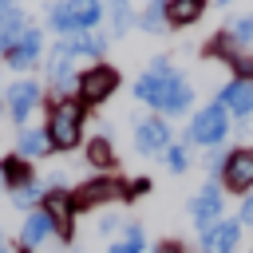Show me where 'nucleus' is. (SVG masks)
<instances>
[{
  "instance_id": "nucleus-5",
  "label": "nucleus",
  "mask_w": 253,
  "mask_h": 253,
  "mask_svg": "<svg viewBox=\"0 0 253 253\" xmlns=\"http://www.w3.org/2000/svg\"><path fill=\"white\" fill-rule=\"evenodd\" d=\"M75 87H79V99H83V103H103V99L115 95V87H119V71L107 67V63H95V67H87V71L75 79Z\"/></svg>"
},
{
  "instance_id": "nucleus-16",
  "label": "nucleus",
  "mask_w": 253,
  "mask_h": 253,
  "mask_svg": "<svg viewBox=\"0 0 253 253\" xmlns=\"http://www.w3.org/2000/svg\"><path fill=\"white\" fill-rule=\"evenodd\" d=\"M51 229H55V225H51V217H47L43 210H32V213H28V221H24V229H20V241H24V249L40 245V241H43Z\"/></svg>"
},
{
  "instance_id": "nucleus-3",
  "label": "nucleus",
  "mask_w": 253,
  "mask_h": 253,
  "mask_svg": "<svg viewBox=\"0 0 253 253\" xmlns=\"http://www.w3.org/2000/svg\"><path fill=\"white\" fill-rule=\"evenodd\" d=\"M99 16H103V4L99 0H67V4H55L51 8V28L59 36H71V32L95 28Z\"/></svg>"
},
{
  "instance_id": "nucleus-28",
  "label": "nucleus",
  "mask_w": 253,
  "mask_h": 253,
  "mask_svg": "<svg viewBox=\"0 0 253 253\" xmlns=\"http://www.w3.org/2000/svg\"><path fill=\"white\" fill-rule=\"evenodd\" d=\"M229 40H233V43H253V16H241V20L233 24Z\"/></svg>"
},
{
  "instance_id": "nucleus-21",
  "label": "nucleus",
  "mask_w": 253,
  "mask_h": 253,
  "mask_svg": "<svg viewBox=\"0 0 253 253\" xmlns=\"http://www.w3.org/2000/svg\"><path fill=\"white\" fill-rule=\"evenodd\" d=\"M43 194H47V190H43L40 182H32V178H28L24 186H16V190H12V202H16L20 210H32L36 202H43Z\"/></svg>"
},
{
  "instance_id": "nucleus-13",
  "label": "nucleus",
  "mask_w": 253,
  "mask_h": 253,
  "mask_svg": "<svg viewBox=\"0 0 253 253\" xmlns=\"http://www.w3.org/2000/svg\"><path fill=\"white\" fill-rule=\"evenodd\" d=\"M43 213L51 217V225L67 237L71 233V217H75V206H71V198L67 194H59V190H47L43 194Z\"/></svg>"
},
{
  "instance_id": "nucleus-2",
  "label": "nucleus",
  "mask_w": 253,
  "mask_h": 253,
  "mask_svg": "<svg viewBox=\"0 0 253 253\" xmlns=\"http://www.w3.org/2000/svg\"><path fill=\"white\" fill-rule=\"evenodd\" d=\"M43 130H47V142L55 150H71L79 142V130H83V103L79 99H55Z\"/></svg>"
},
{
  "instance_id": "nucleus-7",
  "label": "nucleus",
  "mask_w": 253,
  "mask_h": 253,
  "mask_svg": "<svg viewBox=\"0 0 253 253\" xmlns=\"http://www.w3.org/2000/svg\"><path fill=\"white\" fill-rule=\"evenodd\" d=\"M221 178H225V186L237 190V194L253 190V150H233V154H225Z\"/></svg>"
},
{
  "instance_id": "nucleus-30",
  "label": "nucleus",
  "mask_w": 253,
  "mask_h": 253,
  "mask_svg": "<svg viewBox=\"0 0 253 253\" xmlns=\"http://www.w3.org/2000/svg\"><path fill=\"white\" fill-rule=\"evenodd\" d=\"M146 190H150V182H146V178H134V182H130V186L123 190V194H126V198H142Z\"/></svg>"
},
{
  "instance_id": "nucleus-12",
  "label": "nucleus",
  "mask_w": 253,
  "mask_h": 253,
  "mask_svg": "<svg viewBox=\"0 0 253 253\" xmlns=\"http://www.w3.org/2000/svg\"><path fill=\"white\" fill-rule=\"evenodd\" d=\"M190 213H194V221H198L202 229H210L213 221H221V190H217V186H206V190L190 202Z\"/></svg>"
},
{
  "instance_id": "nucleus-10",
  "label": "nucleus",
  "mask_w": 253,
  "mask_h": 253,
  "mask_svg": "<svg viewBox=\"0 0 253 253\" xmlns=\"http://www.w3.org/2000/svg\"><path fill=\"white\" fill-rule=\"evenodd\" d=\"M43 51V36L36 32V28H24V36L16 40V47L4 55L8 59V67H16V71H24V67H32L36 63V55Z\"/></svg>"
},
{
  "instance_id": "nucleus-34",
  "label": "nucleus",
  "mask_w": 253,
  "mask_h": 253,
  "mask_svg": "<svg viewBox=\"0 0 253 253\" xmlns=\"http://www.w3.org/2000/svg\"><path fill=\"white\" fill-rule=\"evenodd\" d=\"M0 8H12V0H0Z\"/></svg>"
},
{
  "instance_id": "nucleus-31",
  "label": "nucleus",
  "mask_w": 253,
  "mask_h": 253,
  "mask_svg": "<svg viewBox=\"0 0 253 253\" xmlns=\"http://www.w3.org/2000/svg\"><path fill=\"white\" fill-rule=\"evenodd\" d=\"M142 249V241H115L111 245V253H138Z\"/></svg>"
},
{
  "instance_id": "nucleus-36",
  "label": "nucleus",
  "mask_w": 253,
  "mask_h": 253,
  "mask_svg": "<svg viewBox=\"0 0 253 253\" xmlns=\"http://www.w3.org/2000/svg\"><path fill=\"white\" fill-rule=\"evenodd\" d=\"M0 253H8V249H4V245H0Z\"/></svg>"
},
{
  "instance_id": "nucleus-23",
  "label": "nucleus",
  "mask_w": 253,
  "mask_h": 253,
  "mask_svg": "<svg viewBox=\"0 0 253 253\" xmlns=\"http://www.w3.org/2000/svg\"><path fill=\"white\" fill-rule=\"evenodd\" d=\"M87 162H91V166H111V162H115L111 142H107V138H91V142H87Z\"/></svg>"
},
{
  "instance_id": "nucleus-15",
  "label": "nucleus",
  "mask_w": 253,
  "mask_h": 253,
  "mask_svg": "<svg viewBox=\"0 0 253 253\" xmlns=\"http://www.w3.org/2000/svg\"><path fill=\"white\" fill-rule=\"evenodd\" d=\"M24 12L12 4V8H0V55H8L12 47H16V40L24 36Z\"/></svg>"
},
{
  "instance_id": "nucleus-19",
  "label": "nucleus",
  "mask_w": 253,
  "mask_h": 253,
  "mask_svg": "<svg viewBox=\"0 0 253 253\" xmlns=\"http://www.w3.org/2000/svg\"><path fill=\"white\" fill-rule=\"evenodd\" d=\"M63 43L71 47V55H103V47H107V40L99 32H71Z\"/></svg>"
},
{
  "instance_id": "nucleus-6",
  "label": "nucleus",
  "mask_w": 253,
  "mask_h": 253,
  "mask_svg": "<svg viewBox=\"0 0 253 253\" xmlns=\"http://www.w3.org/2000/svg\"><path fill=\"white\" fill-rule=\"evenodd\" d=\"M111 198H123V186L111 182V178H95V182H83V186L75 190L71 206H75V210H95V206H103V202H111Z\"/></svg>"
},
{
  "instance_id": "nucleus-20",
  "label": "nucleus",
  "mask_w": 253,
  "mask_h": 253,
  "mask_svg": "<svg viewBox=\"0 0 253 253\" xmlns=\"http://www.w3.org/2000/svg\"><path fill=\"white\" fill-rule=\"evenodd\" d=\"M47 150H51L47 130H40V126H24V130H20V158H40V154H47Z\"/></svg>"
},
{
  "instance_id": "nucleus-9",
  "label": "nucleus",
  "mask_w": 253,
  "mask_h": 253,
  "mask_svg": "<svg viewBox=\"0 0 253 253\" xmlns=\"http://www.w3.org/2000/svg\"><path fill=\"white\" fill-rule=\"evenodd\" d=\"M134 146H138L142 154L166 150V146H170V126H166L162 119H142V123L134 126Z\"/></svg>"
},
{
  "instance_id": "nucleus-27",
  "label": "nucleus",
  "mask_w": 253,
  "mask_h": 253,
  "mask_svg": "<svg viewBox=\"0 0 253 253\" xmlns=\"http://www.w3.org/2000/svg\"><path fill=\"white\" fill-rule=\"evenodd\" d=\"M229 67L237 71V79L253 83V55H241V51H233V55H229Z\"/></svg>"
},
{
  "instance_id": "nucleus-4",
  "label": "nucleus",
  "mask_w": 253,
  "mask_h": 253,
  "mask_svg": "<svg viewBox=\"0 0 253 253\" xmlns=\"http://www.w3.org/2000/svg\"><path fill=\"white\" fill-rule=\"evenodd\" d=\"M225 130H229V111H225L221 103H210V107H202V111L190 119V126H186V142L213 146V142L225 138Z\"/></svg>"
},
{
  "instance_id": "nucleus-29",
  "label": "nucleus",
  "mask_w": 253,
  "mask_h": 253,
  "mask_svg": "<svg viewBox=\"0 0 253 253\" xmlns=\"http://www.w3.org/2000/svg\"><path fill=\"white\" fill-rule=\"evenodd\" d=\"M166 166H170V170H186V166H190L186 146H166Z\"/></svg>"
},
{
  "instance_id": "nucleus-14",
  "label": "nucleus",
  "mask_w": 253,
  "mask_h": 253,
  "mask_svg": "<svg viewBox=\"0 0 253 253\" xmlns=\"http://www.w3.org/2000/svg\"><path fill=\"white\" fill-rule=\"evenodd\" d=\"M217 103H221L225 111H233V115H253V83H245V79L225 83Z\"/></svg>"
},
{
  "instance_id": "nucleus-11",
  "label": "nucleus",
  "mask_w": 253,
  "mask_h": 253,
  "mask_svg": "<svg viewBox=\"0 0 253 253\" xmlns=\"http://www.w3.org/2000/svg\"><path fill=\"white\" fill-rule=\"evenodd\" d=\"M40 103V83H32V79H20V83H12L8 87V115L16 119V123H24L28 119V111Z\"/></svg>"
},
{
  "instance_id": "nucleus-17",
  "label": "nucleus",
  "mask_w": 253,
  "mask_h": 253,
  "mask_svg": "<svg viewBox=\"0 0 253 253\" xmlns=\"http://www.w3.org/2000/svg\"><path fill=\"white\" fill-rule=\"evenodd\" d=\"M202 12H206V0H166V20L178 28L202 20Z\"/></svg>"
},
{
  "instance_id": "nucleus-25",
  "label": "nucleus",
  "mask_w": 253,
  "mask_h": 253,
  "mask_svg": "<svg viewBox=\"0 0 253 253\" xmlns=\"http://www.w3.org/2000/svg\"><path fill=\"white\" fill-rule=\"evenodd\" d=\"M162 20H166V0H150V8L142 12V20H138V24H142V32H158V24H162Z\"/></svg>"
},
{
  "instance_id": "nucleus-8",
  "label": "nucleus",
  "mask_w": 253,
  "mask_h": 253,
  "mask_svg": "<svg viewBox=\"0 0 253 253\" xmlns=\"http://www.w3.org/2000/svg\"><path fill=\"white\" fill-rule=\"evenodd\" d=\"M237 237H241V225L221 217V221H213L210 229H202V253H233Z\"/></svg>"
},
{
  "instance_id": "nucleus-24",
  "label": "nucleus",
  "mask_w": 253,
  "mask_h": 253,
  "mask_svg": "<svg viewBox=\"0 0 253 253\" xmlns=\"http://www.w3.org/2000/svg\"><path fill=\"white\" fill-rule=\"evenodd\" d=\"M111 4V24H115V32L123 36L130 24H134V12H130V0H107Z\"/></svg>"
},
{
  "instance_id": "nucleus-18",
  "label": "nucleus",
  "mask_w": 253,
  "mask_h": 253,
  "mask_svg": "<svg viewBox=\"0 0 253 253\" xmlns=\"http://www.w3.org/2000/svg\"><path fill=\"white\" fill-rule=\"evenodd\" d=\"M71 59H75V55H71V47H67V43H59V47L47 55V75H51V83L67 87V83L75 79V75H71Z\"/></svg>"
},
{
  "instance_id": "nucleus-35",
  "label": "nucleus",
  "mask_w": 253,
  "mask_h": 253,
  "mask_svg": "<svg viewBox=\"0 0 253 253\" xmlns=\"http://www.w3.org/2000/svg\"><path fill=\"white\" fill-rule=\"evenodd\" d=\"M217 4H229V0H217Z\"/></svg>"
},
{
  "instance_id": "nucleus-1",
  "label": "nucleus",
  "mask_w": 253,
  "mask_h": 253,
  "mask_svg": "<svg viewBox=\"0 0 253 253\" xmlns=\"http://www.w3.org/2000/svg\"><path fill=\"white\" fill-rule=\"evenodd\" d=\"M178 87H182V75L170 67V59H154V63H150V67L138 75V83H134V95H138L142 103H150V107L166 111Z\"/></svg>"
},
{
  "instance_id": "nucleus-22",
  "label": "nucleus",
  "mask_w": 253,
  "mask_h": 253,
  "mask_svg": "<svg viewBox=\"0 0 253 253\" xmlns=\"http://www.w3.org/2000/svg\"><path fill=\"white\" fill-rule=\"evenodd\" d=\"M0 178H4L12 190L24 186V182H28V162H24V158H4V162H0Z\"/></svg>"
},
{
  "instance_id": "nucleus-32",
  "label": "nucleus",
  "mask_w": 253,
  "mask_h": 253,
  "mask_svg": "<svg viewBox=\"0 0 253 253\" xmlns=\"http://www.w3.org/2000/svg\"><path fill=\"white\" fill-rule=\"evenodd\" d=\"M241 221H249V225H253V194L241 202Z\"/></svg>"
},
{
  "instance_id": "nucleus-26",
  "label": "nucleus",
  "mask_w": 253,
  "mask_h": 253,
  "mask_svg": "<svg viewBox=\"0 0 253 253\" xmlns=\"http://www.w3.org/2000/svg\"><path fill=\"white\" fill-rule=\"evenodd\" d=\"M190 103H194V91L182 83L178 91H174V99H170V107H166V115H182V111H190Z\"/></svg>"
},
{
  "instance_id": "nucleus-33",
  "label": "nucleus",
  "mask_w": 253,
  "mask_h": 253,
  "mask_svg": "<svg viewBox=\"0 0 253 253\" xmlns=\"http://www.w3.org/2000/svg\"><path fill=\"white\" fill-rule=\"evenodd\" d=\"M154 253H182V249H178V245H158Z\"/></svg>"
}]
</instances>
